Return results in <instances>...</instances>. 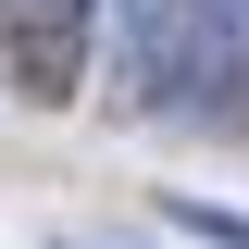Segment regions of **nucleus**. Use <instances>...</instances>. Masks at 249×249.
Returning <instances> with one entry per match:
<instances>
[{"label": "nucleus", "mask_w": 249, "mask_h": 249, "mask_svg": "<svg viewBox=\"0 0 249 249\" xmlns=\"http://www.w3.org/2000/svg\"><path fill=\"white\" fill-rule=\"evenodd\" d=\"M0 37L25 50V88H37V100H62L75 75H88V0H75V13H13Z\"/></svg>", "instance_id": "1"}, {"label": "nucleus", "mask_w": 249, "mask_h": 249, "mask_svg": "<svg viewBox=\"0 0 249 249\" xmlns=\"http://www.w3.org/2000/svg\"><path fill=\"white\" fill-rule=\"evenodd\" d=\"M175 212V237H199V249H249V212H224V199H162Z\"/></svg>", "instance_id": "2"}, {"label": "nucleus", "mask_w": 249, "mask_h": 249, "mask_svg": "<svg viewBox=\"0 0 249 249\" xmlns=\"http://www.w3.org/2000/svg\"><path fill=\"white\" fill-rule=\"evenodd\" d=\"M0 25H13V0H0Z\"/></svg>", "instance_id": "3"}]
</instances>
